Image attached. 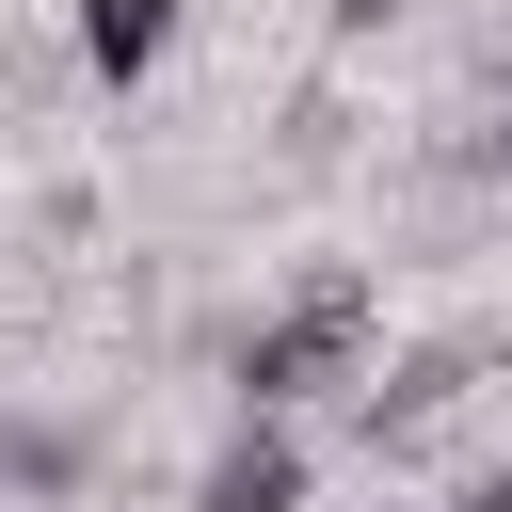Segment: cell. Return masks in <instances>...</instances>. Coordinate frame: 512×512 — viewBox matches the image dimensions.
<instances>
[{
  "mask_svg": "<svg viewBox=\"0 0 512 512\" xmlns=\"http://www.w3.org/2000/svg\"><path fill=\"white\" fill-rule=\"evenodd\" d=\"M368 384V272H304L288 304L240 320V400L256 416H304V400H352Z\"/></svg>",
  "mask_w": 512,
  "mask_h": 512,
  "instance_id": "obj_1",
  "label": "cell"
},
{
  "mask_svg": "<svg viewBox=\"0 0 512 512\" xmlns=\"http://www.w3.org/2000/svg\"><path fill=\"white\" fill-rule=\"evenodd\" d=\"M496 384H512V352H496V336H416L400 368H368V384H352V448H368V464H432Z\"/></svg>",
  "mask_w": 512,
  "mask_h": 512,
  "instance_id": "obj_2",
  "label": "cell"
},
{
  "mask_svg": "<svg viewBox=\"0 0 512 512\" xmlns=\"http://www.w3.org/2000/svg\"><path fill=\"white\" fill-rule=\"evenodd\" d=\"M192 512H304V448H288V416H240V432L208 448Z\"/></svg>",
  "mask_w": 512,
  "mask_h": 512,
  "instance_id": "obj_3",
  "label": "cell"
},
{
  "mask_svg": "<svg viewBox=\"0 0 512 512\" xmlns=\"http://www.w3.org/2000/svg\"><path fill=\"white\" fill-rule=\"evenodd\" d=\"M160 48H176V0H80V64L96 80H144Z\"/></svg>",
  "mask_w": 512,
  "mask_h": 512,
  "instance_id": "obj_4",
  "label": "cell"
},
{
  "mask_svg": "<svg viewBox=\"0 0 512 512\" xmlns=\"http://www.w3.org/2000/svg\"><path fill=\"white\" fill-rule=\"evenodd\" d=\"M80 480V432H32V416H0V496H64Z\"/></svg>",
  "mask_w": 512,
  "mask_h": 512,
  "instance_id": "obj_5",
  "label": "cell"
},
{
  "mask_svg": "<svg viewBox=\"0 0 512 512\" xmlns=\"http://www.w3.org/2000/svg\"><path fill=\"white\" fill-rule=\"evenodd\" d=\"M464 176H512V64H496L480 112H464Z\"/></svg>",
  "mask_w": 512,
  "mask_h": 512,
  "instance_id": "obj_6",
  "label": "cell"
},
{
  "mask_svg": "<svg viewBox=\"0 0 512 512\" xmlns=\"http://www.w3.org/2000/svg\"><path fill=\"white\" fill-rule=\"evenodd\" d=\"M464 512H512V448H496V464H480V480H464Z\"/></svg>",
  "mask_w": 512,
  "mask_h": 512,
  "instance_id": "obj_7",
  "label": "cell"
},
{
  "mask_svg": "<svg viewBox=\"0 0 512 512\" xmlns=\"http://www.w3.org/2000/svg\"><path fill=\"white\" fill-rule=\"evenodd\" d=\"M320 16H336V32H384V16H400V0H320Z\"/></svg>",
  "mask_w": 512,
  "mask_h": 512,
  "instance_id": "obj_8",
  "label": "cell"
}]
</instances>
